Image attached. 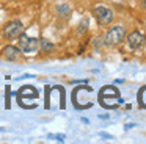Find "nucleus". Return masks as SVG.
Returning <instances> with one entry per match:
<instances>
[{"instance_id":"f257e3e1","label":"nucleus","mask_w":146,"mask_h":144,"mask_svg":"<svg viewBox=\"0 0 146 144\" xmlns=\"http://www.w3.org/2000/svg\"><path fill=\"white\" fill-rule=\"evenodd\" d=\"M124 34H126V28L123 25H115V27H111L104 36L105 46H116V44H119L121 39L124 38Z\"/></svg>"},{"instance_id":"f03ea898","label":"nucleus","mask_w":146,"mask_h":144,"mask_svg":"<svg viewBox=\"0 0 146 144\" xmlns=\"http://www.w3.org/2000/svg\"><path fill=\"white\" fill-rule=\"evenodd\" d=\"M19 49L24 53H32L39 49V39L38 38H30L27 34H19Z\"/></svg>"},{"instance_id":"7ed1b4c3","label":"nucleus","mask_w":146,"mask_h":144,"mask_svg":"<svg viewBox=\"0 0 146 144\" xmlns=\"http://www.w3.org/2000/svg\"><path fill=\"white\" fill-rule=\"evenodd\" d=\"M24 31V25L21 20H17V19H14V20L8 22L7 25L3 27V36L8 38V39H16V38H19V34Z\"/></svg>"},{"instance_id":"20e7f679","label":"nucleus","mask_w":146,"mask_h":144,"mask_svg":"<svg viewBox=\"0 0 146 144\" xmlns=\"http://www.w3.org/2000/svg\"><path fill=\"white\" fill-rule=\"evenodd\" d=\"M94 16H96V19L104 25L110 24V22L113 20V11H111L110 8H107V6H96Z\"/></svg>"},{"instance_id":"39448f33","label":"nucleus","mask_w":146,"mask_h":144,"mask_svg":"<svg viewBox=\"0 0 146 144\" xmlns=\"http://www.w3.org/2000/svg\"><path fill=\"white\" fill-rule=\"evenodd\" d=\"M143 41H145V36H143L140 31H132V33L127 36V42H129L130 49H138L143 44Z\"/></svg>"},{"instance_id":"423d86ee","label":"nucleus","mask_w":146,"mask_h":144,"mask_svg":"<svg viewBox=\"0 0 146 144\" xmlns=\"http://www.w3.org/2000/svg\"><path fill=\"white\" fill-rule=\"evenodd\" d=\"M21 49L19 47H16V46H7L3 49V55H5V58L7 59H10V61H14V59H17L21 56Z\"/></svg>"},{"instance_id":"0eeeda50","label":"nucleus","mask_w":146,"mask_h":144,"mask_svg":"<svg viewBox=\"0 0 146 144\" xmlns=\"http://www.w3.org/2000/svg\"><path fill=\"white\" fill-rule=\"evenodd\" d=\"M57 14L60 16V17H68V16L71 14V6L68 5V3H60V5L57 6Z\"/></svg>"},{"instance_id":"6e6552de","label":"nucleus","mask_w":146,"mask_h":144,"mask_svg":"<svg viewBox=\"0 0 146 144\" xmlns=\"http://www.w3.org/2000/svg\"><path fill=\"white\" fill-rule=\"evenodd\" d=\"M39 47H41L44 52H52V50H54V44H52L50 41H47V39H41V41H39Z\"/></svg>"},{"instance_id":"1a4fd4ad","label":"nucleus","mask_w":146,"mask_h":144,"mask_svg":"<svg viewBox=\"0 0 146 144\" xmlns=\"http://www.w3.org/2000/svg\"><path fill=\"white\" fill-rule=\"evenodd\" d=\"M52 138H55V139L60 141V143H63V141H64V135H55V136H52Z\"/></svg>"},{"instance_id":"9d476101","label":"nucleus","mask_w":146,"mask_h":144,"mask_svg":"<svg viewBox=\"0 0 146 144\" xmlns=\"http://www.w3.org/2000/svg\"><path fill=\"white\" fill-rule=\"evenodd\" d=\"M145 6H146V2H145Z\"/></svg>"}]
</instances>
